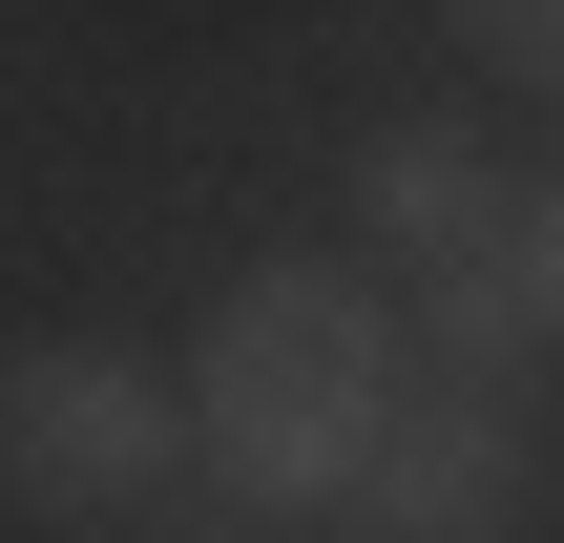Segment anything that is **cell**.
Segmentation results:
<instances>
[{"label":"cell","instance_id":"obj_6","mask_svg":"<svg viewBox=\"0 0 564 543\" xmlns=\"http://www.w3.org/2000/svg\"><path fill=\"white\" fill-rule=\"evenodd\" d=\"M460 63H481V84H544V105H564V0H460Z\"/></svg>","mask_w":564,"mask_h":543},{"label":"cell","instance_id":"obj_5","mask_svg":"<svg viewBox=\"0 0 564 543\" xmlns=\"http://www.w3.org/2000/svg\"><path fill=\"white\" fill-rule=\"evenodd\" d=\"M502 209H523V188H502L481 126H377V146H356V230H377L398 272H419V251H481Z\"/></svg>","mask_w":564,"mask_h":543},{"label":"cell","instance_id":"obj_2","mask_svg":"<svg viewBox=\"0 0 564 543\" xmlns=\"http://www.w3.org/2000/svg\"><path fill=\"white\" fill-rule=\"evenodd\" d=\"M167 481H188V377H147L105 335H63V356L0 377V502L21 523H147Z\"/></svg>","mask_w":564,"mask_h":543},{"label":"cell","instance_id":"obj_3","mask_svg":"<svg viewBox=\"0 0 564 543\" xmlns=\"http://www.w3.org/2000/svg\"><path fill=\"white\" fill-rule=\"evenodd\" d=\"M544 523V419L523 398H398L377 419V460H356V502H335V543H523Z\"/></svg>","mask_w":564,"mask_h":543},{"label":"cell","instance_id":"obj_7","mask_svg":"<svg viewBox=\"0 0 564 543\" xmlns=\"http://www.w3.org/2000/svg\"><path fill=\"white\" fill-rule=\"evenodd\" d=\"M523 293H544V356H564V188H523Z\"/></svg>","mask_w":564,"mask_h":543},{"label":"cell","instance_id":"obj_1","mask_svg":"<svg viewBox=\"0 0 564 543\" xmlns=\"http://www.w3.org/2000/svg\"><path fill=\"white\" fill-rule=\"evenodd\" d=\"M398 398H419L398 293H377V272H335V251L230 272V293H209V335H188V460H209L251 523H335Z\"/></svg>","mask_w":564,"mask_h":543},{"label":"cell","instance_id":"obj_4","mask_svg":"<svg viewBox=\"0 0 564 543\" xmlns=\"http://www.w3.org/2000/svg\"><path fill=\"white\" fill-rule=\"evenodd\" d=\"M398 356H419L440 398H523V377H544V293H523V209H502L481 251H419V314H398Z\"/></svg>","mask_w":564,"mask_h":543}]
</instances>
